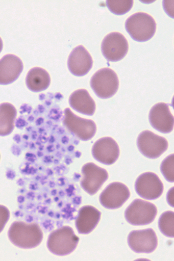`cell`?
Here are the masks:
<instances>
[{
  "instance_id": "obj_1",
  "label": "cell",
  "mask_w": 174,
  "mask_h": 261,
  "mask_svg": "<svg viewBox=\"0 0 174 261\" xmlns=\"http://www.w3.org/2000/svg\"><path fill=\"white\" fill-rule=\"evenodd\" d=\"M8 234L11 243L22 249L34 248L43 241V231L35 223L14 222Z\"/></svg>"
},
{
  "instance_id": "obj_2",
  "label": "cell",
  "mask_w": 174,
  "mask_h": 261,
  "mask_svg": "<svg viewBox=\"0 0 174 261\" xmlns=\"http://www.w3.org/2000/svg\"><path fill=\"white\" fill-rule=\"evenodd\" d=\"M126 29L135 41L146 42L156 34V22L148 13H136L126 20Z\"/></svg>"
},
{
  "instance_id": "obj_3",
  "label": "cell",
  "mask_w": 174,
  "mask_h": 261,
  "mask_svg": "<svg viewBox=\"0 0 174 261\" xmlns=\"http://www.w3.org/2000/svg\"><path fill=\"white\" fill-rule=\"evenodd\" d=\"M79 241L71 227L63 226L49 236L47 248L57 256H66L76 249Z\"/></svg>"
},
{
  "instance_id": "obj_4",
  "label": "cell",
  "mask_w": 174,
  "mask_h": 261,
  "mask_svg": "<svg viewBox=\"0 0 174 261\" xmlns=\"http://www.w3.org/2000/svg\"><path fill=\"white\" fill-rule=\"evenodd\" d=\"M91 87L99 98H112L117 92L119 81L115 72L109 68L97 70L91 79Z\"/></svg>"
},
{
  "instance_id": "obj_5",
  "label": "cell",
  "mask_w": 174,
  "mask_h": 261,
  "mask_svg": "<svg viewBox=\"0 0 174 261\" xmlns=\"http://www.w3.org/2000/svg\"><path fill=\"white\" fill-rule=\"evenodd\" d=\"M158 209L154 203L136 199L126 209L125 217L127 222L134 226L151 224L156 219Z\"/></svg>"
},
{
  "instance_id": "obj_6",
  "label": "cell",
  "mask_w": 174,
  "mask_h": 261,
  "mask_svg": "<svg viewBox=\"0 0 174 261\" xmlns=\"http://www.w3.org/2000/svg\"><path fill=\"white\" fill-rule=\"evenodd\" d=\"M137 146L145 157L156 159L167 150L169 144L164 137L151 131L145 130L141 133L137 138Z\"/></svg>"
},
{
  "instance_id": "obj_7",
  "label": "cell",
  "mask_w": 174,
  "mask_h": 261,
  "mask_svg": "<svg viewBox=\"0 0 174 261\" xmlns=\"http://www.w3.org/2000/svg\"><path fill=\"white\" fill-rule=\"evenodd\" d=\"M64 123L70 133L82 141L91 140L96 133L94 121L78 117L68 108L64 110Z\"/></svg>"
},
{
  "instance_id": "obj_8",
  "label": "cell",
  "mask_w": 174,
  "mask_h": 261,
  "mask_svg": "<svg viewBox=\"0 0 174 261\" xmlns=\"http://www.w3.org/2000/svg\"><path fill=\"white\" fill-rule=\"evenodd\" d=\"M128 42L119 32L108 34L102 42L101 50L109 62H116L123 60L128 52Z\"/></svg>"
},
{
  "instance_id": "obj_9",
  "label": "cell",
  "mask_w": 174,
  "mask_h": 261,
  "mask_svg": "<svg viewBox=\"0 0 174 261\" xmlns=\"http://www.w3.org/2000/svg\"><path fill=\"white\" fill-rule=\"evenodd\" d=\"M82 173V188L90 195L96 194L109 177L108 171L92 163L84 165Z\"/></svg>"
},
{
  "instance_id": "obj_10",
  "label": "cell",
  "mask_w": 174,
  "mask_h": 261,
  "mask_svg": "<svg viewBox=\"0 0 174 261\" xmlns=\"http://www.w3.org/2000/svg\"><path fill=\"white\" fill-rule=\"evenodd\" d=\"M128 245L137 253H151L158 247L156 232L152 228L133 230L128 238Z\"/></svg>"
},
{
  "instance_id": "obj_11",
  "label": "cell",
  "mask_w": 174,
  "mask_h": 261,
  "mask_svg": "<svg viewBox=\"0 0 174 261\" xmlns=\"http://www.w3.org/2000/svg\"><path fill=\"white\" fill-rule=\"evenodd\" d=\"M135 190L141 198L155 200L163 193L164 186L158 175L146 172L140 175L136 180Z\"/></svg>"
},
{
  "instance_id": "obj_12",
  "label": "cell",
  "mask_w": 174,
  "mask_h": 261,
  "mask_svg": "<svg viewBox=\"0 0 174 261\" xmlns=\"http://www.w3.org/2000/svg\"><path fill=\"white\" fill-rule=\"evenodd\" d=\"M131 197V192L126 185L114 182L109 185L100 196V202L105 208L118 209Z\"/></svg>"
},
{
  "instance_id": "obj_13",
  "label": "cell",
  "mask_w": 174,
  "mask_h": 261,
  "mask_svg": "<svg viewBox=\"0 0 174 261\" xmlns=\"http://www.w3.org/2000/svg\"><path fill=\"white\" fill-rule=\"evenodd\" d=\"M92 155L101 163L106 165H113L119 157V146L111 137H103L93 144Z\"/></svg>"
},
{
  "instance_id": "obj_14",
  "label": "cell",
  "mask_w": 174,
  "mask_h": 261,
  "mask_svg": "<svg viewBox=\"0 0 174 261\" xmlns=\"http://www.w3.org/2000/svg\"><path fill=\"white\" fill-rule=\"evenodd\" d=\"M149 121L154 128L162 133H170L173 129V116L169 105L160 102L151 108Z\"/></svg>"
},
{
  "instance_id": "obj_15",
  "label": "cell",
  "mask_w": 174,
  "mask_h": 261,
  "mask_svg": "<svg viewBox=\"0 0 174 261\" xmlns=\"http://www.w3.org/2000/svg\"><path fill=\"white\" fill-rule=\"evenodd\" d=\"M93 59L83 45L72 49L68 60V67L72 75L81 77L92 68Z\"/></svg>"
},
{
  "instance_id": "obj_16",
  "label": "cell",
  "mask_w": 174,
  "mask_h": 261,
  "mask_svg": "<svg viewBox=\"0 0 174 261\" xmlns=\"http://www.w3.org/2000/svg\"><path fill=\"white\" fill-rule=\"evenodd\" d=\"M23 70V63L14 55H7L0 60V85H9L18 79Z\"/></svg>"
},
{
  "instance_id": "obj_17",
  "label": "cell",
  "mask_w": 174,
  "mask_h": 261,
  "mask_svg": "<svg viewBox=\"0 0 174 261\" xmlns=\"http://www.w3.org/2000/svg\"><path fill=\"white\" fill-rule=\"evenodd\" d=\"M101 213L95 207L91 205H86L80 210L76 226L80 234H89L93 229L101 220Z\"/></svg>"
},
{
  "instance_id": "obj_18",
  "label": "cell",
  "mask_w": 174,
  "mask_h": 261,
  "mask_svg": "<svg viewBox=\"0 0 174 261\" xmlns=\"http://www.w3.org/2000/svg\"><path fill=\"white\" fill-rule=\"evenodd\" d=\"M69 104L73 110L87 116H93L95 111V101L86 89H78L70 95Z\"/></svg>"
},
{
  "instance_id": "obj_19",
  "label": "cell",
  "mask_w": 174,
  "mask_h": 261,
  "mask_svg": "<svg viewBox=\"0 0 174 261\" xmlns=\"http://www.w3.org/2000/svg\"><path fill=\"white\" fill-rule=\"evenodd\" d=\"M26 85L30 90L41 92L48 88L51 85V77L48 72L43 68H33L27 75Z\"/></svg>"
},
{
  "instance_id": "obj_20",
  "label": "cell",
  "mask_w": 174,
  "mask_h": 261,
  "mask_svg": "<svg viewBox=\"0 0 174 261\" xmlns=\"http://www.w3.org/2000/svg\"><path fill=\"white\" fill-rule=\"evenodd\" d=\"M16 115V109L13 105L8 102L0 105V136H7L13 132Z\"/></svg>"
},
{
  "instance_id": "obj_21",
  "label": "cell",
  "mask_w": 174,
  "mask_h": 261,
  "mask_svg": "<svg viewBox=\"0 0 174 261\" xmlns=\"http://www.w3.org/2000/svg\"><path fill=\"white\" fill-rule=\"evenodd\" d=\"M173 219V212L166 211L160 216L159 220V228L166 237H174Z\"/></svg>"
},
{
  "instance_id": "obj_22",
  "label": "cell",
  "mask_w": 174,
  "mask_h": 261,
  "mask_svg": "<svg viewBox=\"0 0 174 261\" xmlns=\"http://www.w3.org/2000/svg\"><path fill=\"white\" fill-rule=\"evenodd\" d=\"M107 6L111 12L116 15H124L130 11L133 7V1L132 0H121V1H114L109 0L106 2Z\"/></svg>"
},
{
  "instance_id": "obj_23",
  "label": "cell",
  "mask_w": 174,
  "mask_h": 261,
  "mask_svg": "<svg viewBox=\"0 0 174 261\" xmlns=\"http://www.w3.org/2000/svg\"><path fill=\"white\" fill-rule=\"evenodd\" d=\"M161 171L164 178L170 182H174L173 154L164 160L161 165Z\"/></svg>"
},
{
  "instance_id": "obj_24",
  "label": "cell",
  "mask_w": 174,
  "mask_h": 261,
  "mask_svg": "<svg viewBox=\"0 0 174 261\" xmlns=\"http://www.w3.org/2000/svg\"><path fill=\"white\" fill-rule=\"evenodd\" d=\"M10 213L9 209L4 205H0V233L3 231L4 228L8 222Z\"/></svg>"
},
{
  "instance_id": "obj_25",
  "label": "cell",
  "mask_w": 174,
  "mask_h": 261,
  "mask_svg": "<svg viewBox=\"0 0 174 261\" xmlns=\"http://www.w3.org/2000/svg\"><path fill=\"white\" fill-rule=\"evenodd\" d=\"M172 197H173V188H171V189L170 190V191L169 192V194H168L167 196L168 202L169 201L170 199H171V206L173 207V199H172Z\"/></svg>"
},
{
  "instance_id": "obj_26",
  "label": "cell",
  "mask_w": 174,
  "mask_h": 261,
  "mask_svg": "<svg viewBox=\"0 0 174 261\" xmlns=\"http://www.w3.org/2000/svg\"><path fill=\"white\" fill-rule=\"evenodd\" d=\"M3 48V40H2L1 38H0V53L2 52Z\"/></svg>"
}]
</instances>
